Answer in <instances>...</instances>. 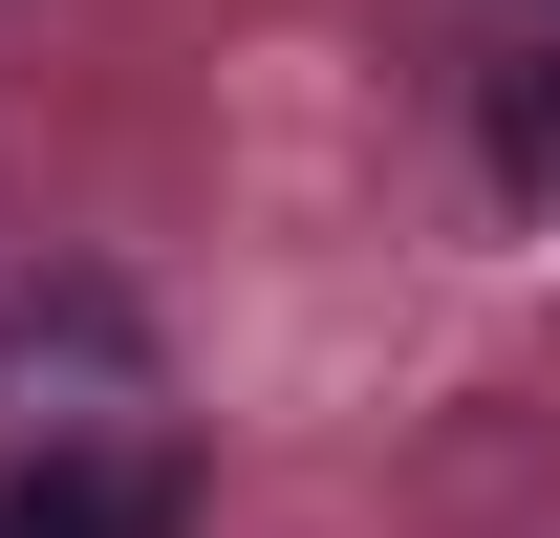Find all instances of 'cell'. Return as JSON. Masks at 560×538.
Wrapping results in <instances>:
<instances>
[{
	"mask_svg": "<svg viewBox=\"0 0 560 538\" xmlns=\"http://www.w3.org/2000/svg\"><path fill=\"white\" fill-rule=\"evenodd\" d=\"M495 151H517V173L560 195V66H517V86H495Z\"/></svg>",
	"mask_w": 560,
	"mask_h": 538,
	"instance_id": "cell-2",
	"label": "cell"
},
{
	"mask_svg": "<svg viewBox=\"0 0 560 538\" xmlns=\"http://www.w3.org/2000/svg\"><path fill=\"white\" fill-rule=\"evenodd\" d=\"M0 538H173V473H151V453H66V473H0Z\"/></svg>",
	"mask_w": 560,
	"mask_h": 538,
	"instance_id": "cell-1",
	"label": "cell"
}]
</instances>
